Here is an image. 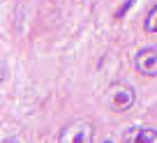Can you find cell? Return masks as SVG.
Listing matches in <instances>:
<instances>
[{"instance_id":"obj_1","label":"cell","mask_w":157,"mask_h":143,"mask_svg":"<svg viewBox=\"0 0 157 143\" xmlns=\"http://www.w3.org/2000/svg\"><path fill=\"white\" fill-rule=\"evenodd\" d=\"M104 99H106V104H109V109H111V111H116V113H125V111H129V109L134 106L136 95H134V88H132V85L116 81V83H111V85L106 88Z\"/></svg>"},{"instance_id":"obj_2","label":"cell","mask_w":157,"mask_h":143,"mask_svg":"<svg viewBox=\"0 0 157 143\" xmlns=\"http://www.w3.org/2000/svg\"><path fill=\"white\" fill-rule=\"evenodd\" d=\"M95 141V125L90 120H74L60 132L58 143H93Z\"/></svg>"},{"instance_id":"obj_3","label":"cell","mask_w":157,"mask_h":143,"mask_svg":"<svg viewBox=\"0 0 157 143\" xmlns=\"http://www.w3.org/2000/svg\"><path fill=\"white\" fill-rule=\"evenodd\" d=\"M134 67L143 76H157V49H141L134 58Z\"/></svg>"},{"instance_id":"obj_4","label":"cell","mask_w":157,"mask_h":143,"mask_svg":"<svg viewBox=\"0 0 157 143\" xmlns=\"http://www.w3.org/2000/svg\"><path fill=\"white\" fill-rule=\"evenodd\" d=\"M123 143H157V129L134 127V129L123 134Z\"/></svg>"},{"instance_id":"obj_5","label":"cell","mask_w":157,"mask_h":143,"mask_svg":"<svg viewBox=\"0 0 157 143\" xmlns=\"http://www.w3.org/2000/svg\"><path fill=\"white\" fill-rule=\"evenodd\" d=\"M146 30L152 32V35H157V5L152 7V9L148 12V16H146Z\"/></svg>"},{"instance_id":"obj_6","label":"cell","mask_w":157,"mask_h":143,"mask_svg":"<svg viewBox=\"0 0 157 143\" xmlns=\"http://www.w3.org/2000/svg\"><path fill=\"white\" fill-rule=\"evenodd\" d=\"M2 143H21V141L16 136H5V138H2Z\"/></svg>"}]
</instances>
